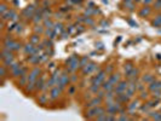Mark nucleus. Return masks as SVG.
I'll return each instance as SVG.
<instances>
[{
  "mask_svg": "<svg viewBox=\"0 0 161 121\" xmlns=\"http://www.w3.org/2000/svg\"><path fill=\"white\" fill-rule=\"evenodd\" d=\"M108 79H109L114 85H116V84L120 81V80H121V74H120V73H113V74L108 75Z\"/></svg>",
  "mask_w": 161,
  "mask_h": 121,
  "instance_id": "obj_21",
  "label": "nucleus"
},
{
  "mask_svg": "<svg viewBox=\"0 0 161 121\" xmlns=\"http://www.w3.org/2000/svg\"><path fill=\"white\" fill-rule=\"evenodd\" d=\"M97 70H99V68L97 67V64H96L94 62H88L87 66H86L85 68H83V69H81V74H83L84 76H86V75H90V74H92L93 71L97 73Z\"/></svg>",
  "mask_w": 161,
  "mask_h": 121,
  "instance_id": "obj_3",
  "label": "nucleus"
},
{
  "mask_svg": "<svg viewBox=\"0 0 161 121\" xmlns=\"http://www.w3.org/2000/svg\"><path fill=\"white\" fill-rule=\"evenodd\" d=\"M53 30L57 31L58 35L62 33V31L64 30V24L62 21H55V26H53Z\"/></svg>",
  "mask_w": 161,
  "mask_h": 121,
  "instance_id": "obj_24",
  "label": "nucleus"
},
{
  "mask_svg": "<svg viewBox=\"0 0 161 121\" xmlns=\"http://www.w3.org/2000/svg\"><path fill=\"white\" fill-rule=\"evenodd\" d=\"M154 79H155L154 75H151V74H144V75H142V78H141V80H142V81L146 84V85H148L149 83H151Z\"/></svg>",
  "mask_w": 161,
  "mask_h": 121,
  "instance_id": "obj_29",
  "label": "nucleus"
},
{
  "mask_svg": "<svg viewBox=\"0 0 161 121\" xmlns=\"http://www.w3.org/2000/svg\"><path fill=\"white\" fill-rule=\"evenodd\" d=\"M62 92H63L62 88H60L58 86H53L52 88H50V92H49V94H50V99H51V101L58 99L60 97H61V94H62Z\"/></svg>",
  "mask_w": 161,
  "mask_h": 121,
  "instance_id": "obj_9",
  "label": "nucleus"
},
{
  "mask_svg": "<svg viewBox=\"0 0 161 121\" xmlns=\"http://www.w3.org/2000/svg\"><path fill=\"white\" fill-rule=\"evenodd\" d=\"M22 30H23V24L22 23H18L17 27H16V29H15V31L18 34V33H22Z\"/></svg>",
  "mask_w": 161,
  "mask_h": 121,
  "instance_id": "obj_48",
  "label": "nucleus"
},
{
  "mask_svg": "<svg viewBox=\"0 0 161 121\" xmlns=\"http://www.w3.org/2000/svg\"><path fill=\"white\" fill-rule=\"evenodd\" d=\"M79 59H80L79 56H76V55H71L69 58H67V59H66V66H68V64L73 63V62H75V61H79Z\"/></svg>",
  "mask_w": 161,
  "mask_h": 121,
  "instance_id": "obj_36",
  "label": "nucleus"
},
{
  "mask_svg": "<svg viewBox=\"0 0 161 121\" xmlns=\"http://www.w3.org/2000/svg\"><path fill=\"white\" fill-rule=\"evenodd\" d=\"M151 97H155V98H161V88H158V90L151 92Z\"/></svg>",
  "mask_w": 161,
  "mask_h": 121,
  "instance_id": "obj_46",
  "label": "nucleus"
},
{
  "mask_svg": "<svg viewBox=\"0 0 161 121\" xmlns=\"http://www.w3.org/2000/svg\"><path fill=\"white\" fill-rule=\"evenodd\" d=\"M106 94H107V91L106 90H104V88H99V90H98V92L97 93H96V96H97V97H99V98H106Z\"/></svg>",
  "mask_w": 161,
  "mask_h": 121,
  "instance_id": "obj_40",
  "label": "nucleus"
},
{
  "mask_svg": "<svg viewBox=\"0 0 161 121\" xmlns=\"http://www.w3.org/2000/svg\"><path fill=\"white\" fill-rule=\"evenodd\" d=\"M88 62H90V58H88V56H84V57H81V58H80V62H79L80 69L85 68V67L87 66V64H88Z\"/></svg>",
  "mask_w": 161,
  "mask_h": 121,
  "instance_id": "obj_31",
  "label": "nucleus"
},
{
  "mask_svg": "<svg viewBox=\"0 0 161 121\" xmlns=\"http://www.w3.org/2000/svg\"><path fill=\"white\" fill-rule=\"evenodd\" d=\"M102 86L101 85H90V91L93 93V94H96V93H97L98 92V90H99V88H101Z\"/></svg>",
  "mask_w": 161,
  "mask_h": 121,
  "instance_id": "obj_41",
  "label": "nucleus"
},
{
  "mask_svg": "<svg viewBox=\"0 0 161 121\" xmlns=\"http://www.w3.org/2000/svg\"><path fill=\"white\" fill-rule=\"evenodd\" d=\"M139 110H141L142 113H147V114H148V113H149L151 109H150V107L148 106V104L146 103V104H142V106L139 107Z\"/></svg>",
  "mask_w": 161,
  "mask_h": 121,
  "instance_id": "obj_42",
  "label": "nucleus"
},
{
  "mask_svg": "<svg viewBox=\"0 0 161 121\" xmlns=\"http://www.w3.org/2000/svg\"><path fill=\"white\" fill-rule=\"evenodd\" d=\"M96 113H97V116L104 115V114H107V108L103 106H98V107H96Z\"/></svg>",
  "mask_w": 161,
  "mask_h": 121,
  "instance_id": "obj_35",
  "label": "nucleus"
},
{
  "mask_svg": "<svg viewBox=\"0 0 161 121\" xmlns=\"http://www.w3.org/2000/svg\"><path fill=\"white\" fill-rule=\"evenodd\" d=\"M63 12H61V11H58V12H53V16L52 17L55 18V20H57V21H62L63 20Z\"/></svg>",
  "mask_w": 161,
  "mask_h": 121,
  "instance_id": "obj_43",
  "label": "nucleus"
},
{
  "mask_svg": "<svg viewBox=\"0 0 161 121\" xmlns=\"http://www.w3.org/2000/svg\"><path fill=\"white\" fill-rule=\"evenodd\" d=\"M127 86H128V80H123V79H121V80H120V81L115 85L114 91H115L116 94H119V93H124V92L126 91Z\"/></svg>",
  "mask_w": 161,
  "mask_h": 121,
  "instance_id": "obj_6",
  "label": "nucleus"
},
{
  "mask_svg": "<svg viewBox=\"0 0 161 121\" xmlns=\"http://www.w3.org/2000/svg\"><path fill=\"white\" fill-rule=\"evenodd\" d=\"M76 81H78V75L75 74V73H71V74H70V83L75 84Z\"/></svg>",
  "mask_w": 161,
  "mask_h": 121,
  "instance_id": "obj_47",
  "label": "nucleus"
},
{
  "mask_svg": "<svg viewBox=\"0 0 161 121\" xmlns=\"http://www.w3.org/2000/svg\"><path fill=\"white\" fill-rule=\"evenodd\" d=\"M46 74H41L39 76V79L36 80V83H35V92H41L44 88H45V85H46Z\"/></svg>",
  "mask_w": 161,
  "mask_h": 121,
  "instance_id": "obj_4",
  "label": "nucleus"
},
{
  "mask_svg": "<svg viewBox=\"0 0 161 121\" xmlns=\"http://www.w3.org/2000/svg\"><path fill=\"white\" fill-rule=\"evenodd\" d=\"M28 84V74L26 75H22L18 78V81H17V86L21 87V88H24Z\"/></svg>",
  "mask_w": 161,
  "mask_h": 121,
  "instance_id": "obj_19",
  "label": "nucleus"
},
{
  "mask_svg": "<svg viewBox=\"0 0 161 121\" xmlns=\"http://www.w3.org/2000/svg\"><path fill=\"white\" fill-rule=\"evenodd\" d=\"M158 88H161V81H160V80H158V79H154L151 83L148 84V90L150 92L158 90Z\"/></svg>",
  "mask_w": 161,
  "mask_h": 121,
  "instance_id": "obj_15",
  "label": "nucleus"
},
{
  "mask_svg": "<svg viewBox=\"0 0 161 121\" xmlns=\"http://www.w3.org/2000/svg\"><path fill=\"white\" fill-rule=\"evenodd\" d=\"M84 24H86V26H93V24H94V20H93V17H85Z\"/></svg>",
  "mask_w": 161,
  "mask_h": 121,
  "instance_id": "obj_44",
  "label": "nucleus"
},
{
  "mask_svg": "<svg viewBox=\"0 0 161 121\" xmlns=\"http://www.w3.org/2000/svg\"><path fill=\"white\" fill-rule=\"evenodd\" d=\"M74 1V5H79V6H81L83 3H84V0H73Z\"/></svg>",
  "mask_w": 161,
  "mask_h": 121,
  "instance_id": "obj_53",
  "label": "nucleus"
},
{
  "mask_svg": "<svg viewBox=\"0 0 161 121\" xmlns=\"http://www.w3.org/2000/svg\"><path fill=\"white\" fill-rule=\"evenodd\" d=\"M43 24L45 26V28L47 29H53V26H55V21L52 18H44L43 21Z\"/></svg>",
  "mask_w": 161,
  "mask_h": 121,
  "instance_id": "obj_28",
  "label": "nucleus"
},
{
  "mask_svg": "<svg viewBox=\"0 0 161 121\" xmlns=\"http://www.w3.org/2000/svg\"><path fill=\"white\" fill-rule=\"evenodd\" d=\"M114 87H115V85L113 84L109 79H106L103 81V84H102V88H104L106 91H111V90H114Z\"/></svg>",
  "mask_w": 161,
  "mask_h": 121,
  "instance_id": "obj_23",
  "label": "nucleus"
},
{
  "mask_svg": "<svg viewBox=\"0 0 161 121\" xmlns=\"http://www.w3.org/2000/svg\"><path fill=\"white\" fill-rule=\"evenodd\" d=\"M133 63L132 62H127L124 64V71H125V74H127V73H130L132 69H133Z\"/></svg>",
  "mask_w": 161,
  "mask_h": 121,
  "instance_id": "obj_34",
  "label": "nucleus"
},
{
  "mask_svg": "<svg viewBox=\"0 0 161 121\" xmlns=\"http://www.w3.org/2000/svg\"><path fill=\"white\" fill-rule=\"evenodd\" d=\"M123 4H124V6L126 7V9H127L128 11H131V12H132V11L136 10L137 4H136L134 1H132V0H124Z\"/></svg>",
  "mask_w": 161,
  "mask_h": 121,
  "instance_id": "obj_18",
  "label": "nucleus"
},
{
  "mask_svg": "<svg viewBox=\"0 0 161 121\" xmlns=\"http://www.w3.org/2000/svg\"><path fill=\"white\" fill-rule=\"evenodd\" d=\"M49 99H50V94H47L46 91H43L38 97V103L41 104V106H45V104L49 103Z\"/></svg>",
  "mask_w": 161,
  "mask_h": 121,
  "instance_id": "obj_12",
  "label": "nucleus"
},
{
  "mask_svg": "<svg viewBox=\"0 0 161 121\" xmlns=\"http://www.w3.org/2000/svg\"><path fill=\"white\" fill-rule=\"evenodd\" d=\"M29 41L32 44H34V45H38V44H40V43L43 41V40H41V35L36 34V33H33V34L29 36Z\"/></svg>",
  "mask_w": 161,
  "mask_h": 121,
  "instance_id": "obj_20",
  "label": "nucleus"
},
{
  "mask_svg": "<svg viewBox=\"0 0 161 121\" xmlns=\"http://www.w3.org/2000/svg\"><path fill=\"white\" fill-rule=\"evenodd\" d=\"M0 57H1V61L5 58H10V57H15V52L11 50H7V48H4L1 50V53H0Z\"/></svg>",
  "mask_w": 161,
  "mask_h": 121,
  "instance_id": "obj_17",
  "label": "nucleus"
},
{
  "mask_svg": "<svg viewBox=\"0 0 161 121\" xmlns=\"http://www.w3.org/2000/svg\"><path fill=\"white\" fill-rule=\"evenodd\" d=\"M101 26H102V27H108V26H109V23L106 22V21H103V22H101Z\"/></svg>",
  "mask_w": 161,
  "mask_h": 121,
  "instance_id": "obj_54",
  "label": "nucleus"
},
{
  "mask_svg": "<svg viewBox=\"0 0 161 121\" xmlns=\"http://www.w3.org/2000/svg\"><path fill=\"white\" fill-rule=\"evenodd\" d=\"M146 103L150 107V109H153V108H155V107L158 106V104L160 103V98H155V97H153L151 99L149 98L148 101H146Z\"/></svg>",
  "mask_w": 161,
  "mask_h": 121,
  "instance_id": "obj_27",
  "label": "nucleus"
},
{
  "mask_svg": "<svg viewBox=\"0 0 161 121\" xmlns=\"http://www.w3.org/2000/svg\"><path fill=\"white\" fill-rule=\"evenodd\" d=\"M71 10H73V6H69V5H62V6H60V10L58 11H61V12H63V13H69Z\"/></svg>",
  "mask_w": 161,
  "mask_h": 121,
  "instance_id": "obj_32",
  "label": "nucleus"
},
{
  "mask_svg": "<svg viewBox=\"0 0 161 121\" xmlns=\"http://www.w3.org/2000/svg\"><path fill=\"white\" fill-rule=\"evenodd\" d=\"M133 1H134L136 4H139V3H142V0H133Z\"/></svg>",
  "mask_w": 161,
  "mask_h": 121,
  "instance_id": "obj_56",
  "label": "nucleus"
},
{
  "mask_svg": "<svg viewBox=\"0 0 161 121\" xmlns=\"http://www.w3.org/2000/svg\"><path fill=\"white\" fill-rule=\"evenodd\" d=\"M155 0H142V4L143 5H153Z\"/></svg>",
  "mask_w": 161,
  "mask_h": 121,
  "instance_id": "obj_52",
  "label": "nucleus"
},
{
  "mask_svg": "<svg viewBox=\"0 0 161 121\" xmlns=\"http://www.w3.org/2000/svg\"><path fill=\"white\" fill-rule=\"evenodd\" d=\"M9 9H10V7H9V5H7V4H5V3L0 4V13H1V15L6 13L7 11H9Z\"/></svg>",
  "mask_w": 161,
  "mask_h": 121,
  "instance_id": "obj_38",
  "label": "nucleus"
},
{
  "mask_svg": "<svg viewBox=\"0 0 161 121\" xmlns=\"http://www.w3.org/2000/svg\"><path fill=\"white\" fill-rule=\"evenodd\" d=\"M106 71H107V75L113 74V73H114V64H108L106 68Z\"/></svg>",
  "mask_w": 161,
  "mask_h": 121,
  "instance_id": "obj_45",
  "label": "nucleus"
},
{
  "mask_svg": "<svg viewBox=\"0 0 161 121\" xmlns=\"http://www.w3.org/2000/svg\"><path fill=\"white\" fill-rule=\"evenodd\" d=\"M23 52H24L26 56L34 55L35 53V45L32 44L30 41H28L27 44H24V46H23Z\"/></svg>",
  "mask_w": 161,
  "mask_h": 121,
  "instance_id": "obj_10",
  "label": "nucleus"
},
{
  "mask_svg": "<svg viewBox=\"0 0 161 121\" xmlns=\"http://www.w3.org/2000/svg\"><path fill=\"white\" fill-rule=\"evenodd\" d=\"M45 30H46V28H45V26H44L43 23H40V24H34V28H33V31H34V33L40 34V35H44Z\"/></svg>",
  "mask_w": 161,
  "mask_h": 121,
  "instance_id": "obj_22",
  "label": "nucleus"
},
{
  "mask_svg": "<svg viewBox=\"0 0 161 121\" xmlns=\"http://www.w3.org/2000/svg\"><path fill=\"white\" fill-rule=\"evenodd\" d=\"M151 27L154 28H161V12H158L155 17L151 20Z\"/></svg>",
  "mask_w": 161,
  "mask_h": 121,
  "instance_id": "obj_16",
  "label": "nucleus"
},
{
  "mask_svg": "<svg viewBox=\"0 0 161 121\" xmlns=\"http://www.w3.org/2000/svg\"><path fill=\"white\" fill-rule=\"evenodd\" d=\"M160 111H161V108H160Z\"/></svg>",
  "mask_w": 161,
  "mask_h": 121,
  "instance_id": "obj_57",
  "label": "nucleus"
},
{
  "mask_svg": "<svg viewBox=\"0 0 161 121\" xmlns=\"http://www.w3.org/2000/svg\"><path fill=\"white\" fill-rule=\"evenodd\" d=\"M43 7H50L51 6V1L50 0H43Z\"/></svg>",
  "mask_w": 161,
  "mask_h": 121,
  "instance_id": "obj_51",
  "label": "nucleus"
},
{
  "mask_svg": "<svg viewBox=\"0 0 161 121\" xmlns=\"http://www.w3.org/2000/svg\"><path fill=\"white\" fill-rule=\"evenodd\" d=\"M27 61L32 64V66H38V64L41 63V61H40V55H30L27 57Z\"/></svg>",
  "mask_w": 161,
  "mask_h": 121,
  "instance_id": "obj_14",
  "label": "nucleus"
},
{
  "mask_svg": "<svg viewBox=\"0 0 161 121\" xmlns=\"http://www.w3.org/2000/svg\"><path fill=\"white\" fill-rule=\"evenodd\" d=\"M96 116H97V113H96V107L86 108V111H85V118L86 119L92 120V119H96Z\"/></svg>",
  "mask_w": 161,
  "mask_h": 121,
  "instance_id": "obj_13",
  "label": "nucleus"
},
{
  "mask_svg": "<svg viewBox=\"0 0 161 121\" xmlns=\"http://www.w3.org/2000/svg\"><path fill=\"white\" fill-rule=\"evenodd\" d=\"M125 76L127 78V80H138L139 79V69L138 68H133L130 73L125 74Z\"/></svg>",
  "mask_w": 161,
  "mask_h": 121,
  "instance_id": "obj_11",
  "label": "nucleus"
},
{
  "mask_svg": "<svg viewBox=\"0 0 161 121\" xmlns=\"http://www.w3.org/2000/svg\"><path fill=\"white\" fill-rule=\"evenodd\" d=\"M78 91V86L76 85H69L68 86V94H75Z\"/></svg>",
  "mask_w": 161,
  "mask_h": 121,
  "instance_id": "obj_39",
  "label": "nucleus"
},
{
  "mask_svg": "<svg viewBox=\"0 0 161 121\" xmlns=\"http://www.w3.org/2000/svg\"><path fill=\"white\" fill-rule=\"evenodd\" d=\"M139 107H141V104H139V101L138 99H131L130 103L127 104V113L130 115H134L136 110L138 109Z\"/></svg>",
  "mask_w": 161,
  "mask_h": 121,
  "instance_id": "obj_5",
  "label": "nucleus"
},
{
  "mask_svg": "<svg viewBox=\"0 0 161 121\" xmlns=\"http://www.w3.org/2000/svg\"><path fill=\"white\" fill-rule=\"evenodd\" d=\"M7 73H10V70L7 69L4 64H1L0 66V76H1V80H3V84L5 83V79H6V76H7Z\"/></svg>",
  "mask_w": 161,
  "mask_h": 121,
  "instance_id": "obj_26",
  "label": "nucleus"
},
{
  "mask_svg": "<svg viewBox=\"0 0 161 121\" xmlns=\"http://www.w3.org/2000/svg\"><path fill=\"white\" fill-rule=\"evenodd\" d=\"M43 44L45 45V48H51V47L53 46V41H52V39H50V38H46V36H45V39H43Z\"/></svg>",
  "mask_w": 161,
  "mask_h": 121,
  "instance_id": "obj_33",
  "label": "nucleus"
},
{
  "mask_svg": "<svg viewBox=\"0 0 161 121\" xmlns=\"http://www.w3.org/2000/svg\"><path fill=\"white\" fill-rule=\"evenodd\" d=\"M106 78H107V71H106V69H99L97 73H96V75L92 78L91 84L92 85H101L102 86V84H103L104 80H106Z\"/></svg>",
  "mask_w": 161,
  "mask_h": 121,
  "instance_id": "obj_1",
  "label": "nucleus"
},
{
  "mask_svg": "<svg viewBox=\"0 0 161 121\" xmlns=\"http://www.w3.org/2000/svg\"><path fill=\"white\" fill-rule=\"evenodd\" d=\"M103 102H104L103 98H99V97L94 96V97H92L91 99H88V101L86 102L85 107H86V108H90V107H98V106H102Z\"/></svg>",
  "mask_w": 161,
  "mask_h": 121,
  "instance_id": "obj_7",
  "label": "nucleus"
},
{
  "mask_svg": "<svg viewBox=\"0 0 161 121\" xmlns=\"http://www.w3.org/2000/svg\"><path fill=\"white\" fill-rule=\"evenodd\" d=\"M118 120L116 115H111V114H107V121H115Z\"/></svg>",
  "mask_w": 161,
  "mask_h": 121,
  "instance_id": "obj_50",
  "label": "nucleus"
},
{
  "mask_svg": "<svg viewBox=\"0 0 161 121\" xmlns=\"http://www.w3.org/2000/svg\"><path fill=\"white\" fill-rule=\"evenodd\" d=\"M53 67H55V63H53V62L49 64V68H53Z\"/></svg>",
  "mask_w": 161,
  "mask_h": 121,
  "instance_id": "obj_55",
  "label": "nucleus"
},
{
  "mask_svg": "<svg viewBox=\"0 0 161 121\" xmlns=\"http://www.w3.org/2000/svg\"><path fill=\"white\" fill-rule=\"evenodd\" d=\"M94 120H98V121H107V114H104V115H98V116H96Z\"/></svg>",
  "mask_w": 161,
  "mask_h": 121,
  "instance_id": "obj_49",
  "label": "nucleus"
},
{
  "mask_svg": "<svg viewBox=\"0 0 161 121\" xmlns=\"http://www.w3.org/2000/svg\"><path fill=\"white\" fill-rule=\"evenodd\" d=\"M153 9L156 12H161V0H155V1L153 3Z\"/></svg>",
  "mask_w": 161,
  "mask_h": 121,
  "instance_id": "obj_37",
  "label": "nucleus"
},
{
  "mask_svg": "<svg viewBox=\"0 0 161 121\" xmlns=\"http://www.w3.org/2000/svg\"><path fill=\"white\" fill-rule=\"evenodd\" d=\"M41 74H43V73H41V68H40V67L32 68V70L29 71V74H28V81L29 83H36V80L39 79V76Z\"/></svg>",
  "mask_w": 161,
  "mask_h": 121,
  "instance_id": "obj_2",
  "label": "nucleus"
},
{
  "mask_svg": "<svg viewBox=\"0 0 161 121\" xmlns=\"http://www.w3.org/2000/svg\"><path fill=\"white\" fill-rule=\"evenodd\" d=\"M150 98V91L149 90H143L139 92V99L142 101H148Z\"/></svg>",
  "mask_w": 161,
  "mask_h": 121,
  "instance_id": "obj_30",
  "label": "nucleus"
},
{
  "mask_svg": "<svg viewBox=\"0 0 161 121\" xmlns=\"http://www.w3.org/2000/svg\"><path fill=\"white\" fill-rule=\"evenodd\" d=\"M151 11H153V7L150 5H143V7H141L138 10V16L141 18H147L150 16Z\"/></svg>",
  "mask_w": 161,
  "mask_h": 121,
  "instance_id": "obj_8",
  "label": "nucleus"
},
{
  "mask_svg": "<svg viewBox=\"0 0 161 121\" xmlns=\"http://www.w3.org/2000/svg\"><path fill=\"white\" fill-rule=\"evenodd\" d=\"M148 115L150 119L153 120H158V121H161V111H156V110H150L148 113Z\"/></svg>",
  "mask_w": 161,
  "mask_h": 121,
  "instance_id": "obj_25",
  "label": "nucleus"
}]
</instances>
